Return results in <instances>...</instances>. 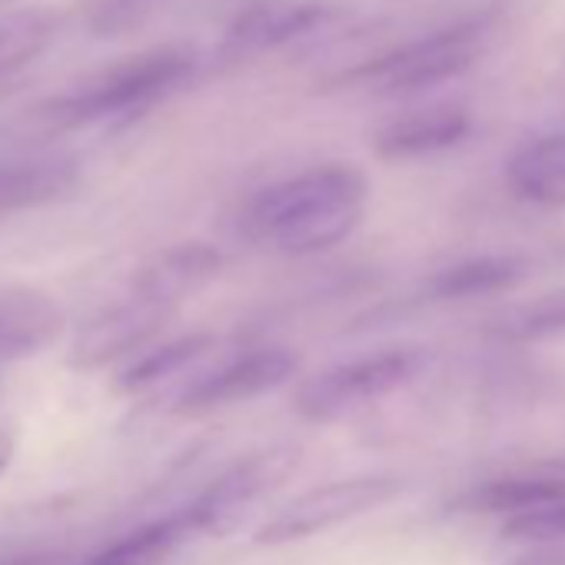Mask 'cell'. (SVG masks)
I'll use <instances>...</instances> for the list:
<instances>
[{"mask_svg": "<svg viewBox=\"0 0 565 565\" xmlns=\"http://www.w3.org/2000/svg\"><path fill=\"white\" fill-rule=\"evenodd\" d=\"M14 452H18V439L0 429V472H8V466L14 462Z\"/></svg>", "mask_w": 565, "mask_h": 565, "instance_id": "24", "label": "cell"}, {"mask_svg": "<svg viewBox=\"0 0 565 565\" xmlns=\"http://www.w3.org/2000/svg\"><path fill=\"white\" fill-rule=\"evenodd\" d=\"M0 565H67L64 555H54V552H34V555H21V558H8Z\"/></svg>", "mask_w": 565, "mask_h": 565, "instance_id": "23", "label": "cell"}, {"mask_svg": "<svg viewBox=\"0 0 565 565\" xmlns=\"http://www.w3.org/2000/svg\"><path fill=\"white\" fill-rule=\"evenodd\" d=\"M57 34V14L31 8L0 14V74H14L38 61Z\"/></svg>", "mask_w": 565, "mask_h": 565, "instance_id": "18", "label": "cell"}, {"mask_svg": "<svg viewBox=\"0 0 565 565\" xmlns=\"http://www.w3.org/2000/svg\"><path fill=\"white\" fill-rule=\"evenodd\" d=\"M505 333L512 340H539V337L565 333V290L542 297V300L522 307L519 313H512L505 323Z\"/></svg>", "mask_w": 565, "mask_h": 565, "instance_id": "21", "label": "cell"}, {"mask_svg": "<svg viewBox=\"0 0 565 565\" xmlns=\"http://www.w3.org/2000/svg\"><path fill=\"white\" fill-rule=\"evenodd\" d=\"M525 263L515 256H476L462 259L456 266L439 269L426 282V300H469V297H486L509 290L522 279Z\"/></svg>", "mask_w": 565, "mask_h": 565, "instance_id": "15", "label": "cell"}, {"mask_svg": "<svg viewBox=\"0 0 565 565\" xmlns=\"http://www.w3.org/2000/svg\"><path fill=\"white\" fill-rule=\"evenodd\" d=\"M64 327L61 307L38 290L0 294V363L28 360L47 350Z\"/></svg>", "mask_w": 565, "mask_h": 565, "instance_id": "12", "label": "cell"}, {"mask_svg": "<svg viewBox=\"0 0 565 565\" xmlns=\"http://www.w3.org/2000/svg\"><path fill=\"white\" fill-rule=\"evenodd\" d=\"M426 366L423 350H386L353 363H340L313 380H307L297 393V413L310 423L340 419L380 396L396 393Z\"/></svg>", "mask_w": 565, "mask_h": 565, "instance_id": "4", "label": "cell"}, {"mask_svg": "<svg viewBox=\"0 0 565 565\" xmlns=\"http://www.w3.org/2000/svg\"><path fill=\"white\" fill-rule=\"evenodd\" d=\"M399 489L403 482L393 476H360L313 486L303 495H297L287 509H279L266 525H259L256 545H287L297 539H310L323 529H333L353 515H363L390 502Z\"/></svg>", "mask_w": 565, "mask_h": 565, "instance_id": "5", "label": "cell"}, {"mask_svg": "<svg viewBox=\"0 0 565 565\" xmlns=\"http://www.w3.org/2000/svg\"><path fill=\"white\" fill-rule=\"evenodd\" d=\"M472 130V117L459 104H429L419 110H409L386 124L373 147L386 160H413V157H429L439 150H449L462 143Z\"/></svg>", "mask_w": 565, "mask_h": 565, "instance_id": "11", "label": "cell"}, {"mask_svg": "<svg viewBox=\"0 0 565 565\" xmlns=\"http://www.w3.org/2000/svg\"><path fill=\"white\" fill-rule=\"evenodd\" d=\"M300 360L282 347H259L249 350L203 376H196L173 403V413L180 416H200L220 406L246 403L259 393H269L287 383L297 373Z\"/></svg>", "mask_w": 565, "mask_h": 565, "instance_id": "7", "label": "cell"}, {"mask_svg": "<svg viewBox=\"0 0 565 565\" xmlns=\"http://www.w3.org/2000/svg\"><path fill=\"white\" fill-rule=\"evenodd\" d=\"M216 340L210 333H193V337H183V340H173V343H163L157 350H150L147 356H140L134 366H127L120 376H117V390L120 393H143L170 376H177L180 370H186L190 363L203 360L210 353Z\"/></svg>", "mask_w": 565, "mask_h": 565, "instance_id": "19", "label": "cell"}, {"mask_svg": "<svg viewBox=\"0 0 565 565\" xmlns=\"http://www.w3.org/2000/svg\"><path fill=\"white\" fill-rule=\"evenodd\" d=\"M300 452L290 446L279 449H266V452H253L249 459H239L233 469H226L220 479H213L186 509V522L190 532H206V535H226L239 525V519L246 515V509L266 495L273 486H279L297 466Z\"/></svg>", "mask_w": 565, "mask_h": 565, "instance_id": "6", "label": "cell"}, {"mask_svg": "<svg viewBox=\"0 0 565 565\" xmlns=\"http://www.w3.org/2000/svg\"><path fill=\"white\" fill-rule=\"evenodd\" d=\"M190 535H193L190 522L180 509L177 515L157 519L77 565H163L180 548V542H186Z\"/></svg>", "mask_w": 565, "mask_h": 565, "instance_id": "17", "label": "cell"}, {"mask_svg": "<svg viewBox=\"0 0 565 565\" xmlns=\"http://www.w3.org/2000/svg\"><path fill=\"white\" fill-rule=\"evenodd\" d=\"M190 74H193V57L186 51L180 47L147 51L104 71L81 90L54 100L47 114L61 127H84V124L143 114L147 107L180 90L190 81Z\"/></svg>", "mask_w": 565, "mask_h": 565, "instance_id": "3", "label": "cell"}, {"mask_svg": "<svg viewBox=\"0 0 565 565\" xmlns=\"http://www.w3.org/2000/svg\"><path fill=\"white\" fill-rule=\"evenodd\" d=\"M505 539H529V542H545V539H562L565 535V499L515 512L502 522Z\"/></svg>", "mask_w": 565, "mask_h": 565, "instance_id": "22", "label": "cell"}, {"mask_svg": "<svg viewBox=\"0 0 565 565\" xmlns=\"http://www.w3.org/2000/svg\"><path fill=\"white\" fill-rule=\"evenodd\" d=\"M509 190L535 206H565V130L522 143L505 163Z\"/></svg>", "mask_w": 565, "mask_h": 565, "instance_id": "13", "label": "cell"}, {"mask_svg": "<svg viewBox=\"0 0 565 565\" xmlns=\"http://www.w3.org/2000/svg\"><path fill=\"white\" fill-rule=\"evenodd\" d=\"M170 8V0H100L90 14L94 38H127L147 28L160 11Z\"/></svg>", "mask_w": 565, "mask_h": 565, "instance_id": "20", "label": "cell"}, {"mask_svg": "<svg viewBox=\"0 0 565 565\" xmlns=\"http://www.w3.org/2000/svg\"><path fill=\"white\" fill-rule=\"evenodd\" d=\"M333 8L327 0H253L223 34V54L233 61L263 57L269 51L290 47L327 28Z\"/></svg>", "mask_w": 565, "mask_h": 565, "instance_id": "8", "label": "cell"}, {"mask_svg": "<svg viewBox=\"0 0 565 565\" xmlns=\"http://www.w3.org/2000/svg\"><path fill=\"white\" fill-rule=\"evenodd\" d=\"M555 466H558V469H565V459H558V462H555Z\"/></svg>", "mask_w": 565, "mask_h": 565, "instance_id": "26", "label": "cell"}, {"mask_svg": "<svg viewBox=\"0 0 565 565\" xmlns=\"http://www.w3.org/2000/svg\"><path fill=\"white\" fill-rule=\"evenodd\" d=\"M366 200L370 180L360 167L323 163L259 190L239 223L266 249L310 256L343 243L363 223Z\"/></svg>", "mask_w": 565, "mask_h": 565, "instance_id": "1", "label": "cell"}, {"mask_svg": "<svg viewBox=\"0 0 565 565\" xmlns=\"http://www.w3.org/2000/svg\"><path fill=\"white\" fill-rule=\"evenodd\" d=\"M223 266L220 249L206 243H180L150 256L134 276V297L177 310L183 300L200 294Z\"/></svg>", "mask_w": 565, "mask_h": 565, "instance_id": "10", "label": "cell"}, {"mask_svg": "<svg viewBox=\"0 0 565 565\" xmlns=\"http://www.w3.org/2000/svg\"><path fill=\"white\" fill-rule=\"evenodd\" d=\"M177 310L150 303L143 297H134L127 303H117L104 313H97L84 330L77 333L71 347V366L74 370H100L134 350H143L163 327L170 323Z\"/></svg>", "mask_w": 565, "mask_h": 565, "instance_id": "9", "label": "cell"}, {"mask_svg": "<svg viewBox=\"0 0 565 565\" xmlns=\"http://www.w3.org/2000/svg\"><path fill=\"white\" fill-rule=\"evenodd\" d=\"M77 183L71 160H21L0 163V216L51 203Z\"/></svg>", "mask_w": 565, "mask_h": 565, "instance_id": "14", "label": "cell"}, {"mask_svg": "<svg viewBox=\"0 0 565 565\" xmlns=\"http://www.w3.org/2000/svg\"><path fill=\"white\" fill-rule=\"evenodd\" d=\"M565 499V479H492L466 489L452 509L456 512H482V515H515L545 502Z\"/></svg>", "mask_w": 565, "mask_h": 565, "instance_id": "16", "label": "cell"}, {"mask_svg": "<svg viewBox=\"0 0 565 565\" xmlns=\"http://www.w3.org/2000/svg\"><path fill=\"white\" fill-rule=\"evenodd\" d=\"M14 4H18V0H0V14H8V11H14Z\"/></svg>", "mask_w": 565, "mask_h": 565, "instance_id": "25", "label": "cell"}, {"mask_svg": "<svg viewBox=\"0 0 565 565\" xmlns=\"http://www.w3.org/2000/svg\"><path fill=\"white\" fill-rule=\"evenodd\" d=\"M489 31H492L489 18H469V21L449 24L419 41L376 54L373 61L353 67L343 77V84L376 94V97H406V94L439 87L466 74L469 67H476V61L489 47Z\"/></svg>", "mask_w": 565, "mask_h": 565, "instance_id": "2", "label": "cell"}]
</instances>
